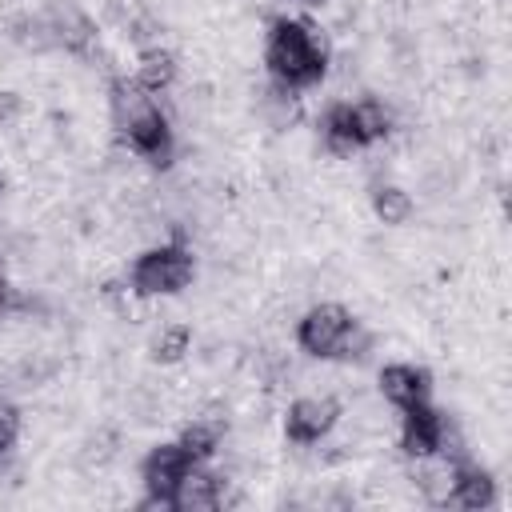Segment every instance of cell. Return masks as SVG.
<instances>
[{
  "label": "cell",
  "instance_id": "1",
  "mask_svg": "<svg viewBox=\"0 0 512 512\" xmlns=\"http://www.w3.org/2000/svg\"><path fill=\"white\" fill-rule=\"evenodd\" d=\"M264 64L276 84L308 88V84H320V76L328 72V52L308 24L276 20L264 40Z\"/></svg>",
  "mask_w": 512,
  "mask_h": 512
},
{
  "label": "cell",
  "instance_id": "2",
  "mask_svg": "<svg viewBox=\"0 0 512 512\" xmlns=\"http://www.w3.org/2000/svg\"><path fill=\"white\" fill-rule=\"evenodd\" d=\"M364 332L356 328L352 312L344 304H316L296 320V344L316 356V360H332V356H352L360 348Z\"/></svg>",
  "mask_w": 512,
  "mask_h": 512
},
{
  "label": "cell",
  "instance_id": "3",
  "mask_svg": "<svg viewBox=\"0 0 512 512\" xmlns=\"http://www.w3.org/2000/svg\"><path fill=\"white\" fill-rule=\"evenodd\" d=\"M192 276H196V260L184 240L152 244L132 264V292L136 296H172V292H184L192 284Z\"/></svg>",
  "mask_w": 512,
  "mask_h": 512
},
{
  "label": "cell",
  "instance_id": "4",
  "mask_svg": "<svg viewBox=\"0 0 512 512\" xmlns=\"http://www.w3.org/2000/svg\"><path fill=\"white\" fill-rule=\"evenodd\" d=\"M108 112H112V124L124 132V140H132V136H140V132H148V128H156V124L168 120L160 112V104H156V92L140 88L136 80H116L112 84Z\"/></svg>",
  "mask_w": 512,
  "mask_h": 512
},
{
  "label": "cell",
  "instance_id": "5",
  "mask_svg": "<svg viewBox=\"0 0 512 512\" xmlns=\"http://www.w3.org/2000/svg\"><path fill=\"white\" fill-rule=\"evenodd\" d=\"M340 424V408L332 396H300L288 404L284 412V432L292 444H320L324 436H332V428Z\"/></svg>",
  "mask_w": 512,
  "mask_h": 512
},
{
  "label": "cell",
  "instance_id": "6",
  "mask_svg": "<svg viewBox=\"0 0 512 512\" xmlns=\"http://www.w3.org/2000/svg\"><path fill=\"white\" fill-rule=\"evenodd\" d=\"M40 16H44V24H48V32H52L56 48L84 56V52L96 44V24H92V20H88L72 0H52Z\"/></svg>",
  "mask_w": 512,
  "mask_h": 512
},
{
  "label": "cell",
  "instance_id": "7",
  "mask_svg": "<svg viewBox=\"0 0 512 512\" xmlns=\"http://www.w3.org/2000/svg\"><path fill=\"white\" fill-rule=\"evenodd\" d=\"M188 464H192V460L184 456L180 444H156V448L144 456V464H140V484H144L148 492L172 500V488H176V480L188 472Z\"/></svg>",
  "mask_w": 512,
  "mask_h": 512
},
{
  "label": "cell",
  "instance_id": "8",
  "mask_svg": "<svg viewBox=\"0 0 512 512\" xmlns=\"http://www.w3.org/2000/svg\"><path fill=\"white\" fill-rule=\"evenodd\" d=\"M456 476H460V464L448 460V456H440V452L416 456V464H412V484H416V492L428 504H452Z\"/></svg>",
  "mask_w": 512,
  "mask_h": 512
},
{
  "label": "cell",
  "instance_id": "9",
  "mask_svg": "<svg viewBox=\"0 0 512 512\" xmlns=\"http://www.w3.org/2000/svg\"><path fill=\"white\" fill-rule=\"evenodd\" d=\"M428 392H432L428 372L416 368V364H388V368L380 372V396H384L392 408H400V412L424 404Z\"/></svg>",
  "mask_w": 512,
  "mask_h": 512
},
{
  "label": "cell",
  "instance_id": "10",
  "mask_svg": "<svg viewBox=\"0 0 512 512\" xmlns=\"http://www.w3.org/2000/svg\"><path fill=\"white\" fill-rule=\"evenodd\" d=\"M172 508L176 512H212V508H220V476L200 468V464H188V472L172 488Z\"/></svg>",
  "mask_w": 512,
  "mask_h": 512
},
{
  "label": "cell",
  "instance_id": "11",
  "mask_svg": "<svg viewBox=\"0 0 512 512\" xmlns=\"http://www.w3.org/2000/svg\"><path fill=\"white\" fill-rule=\"evenodd\" d=\"M436 432H440V412L424 404L416 408H404V420H400V448L404 456H432L436 452Z\"/></svg>",
  "mask_w": 512,
  "mask_h": 512
},
{
  "label": "cell",
  "instance_id": "12",
  "mask_svg": "<svg viewBox=\"0 0 512 512\" xmlns=\"http://www.w3.org/2000/svg\"><path fill=\"white\" fill-rule=\"evenodd\" d=\"M320 136H324L328 156H336V160H352L356 152H364L356 120H352V104H332L320 120Z\"/></svg>",
  "mask_w": 512,
  "mask_h": 512
},
{
  "label": "cell",
  "instance_id": "13",
  "mask_svg": "<svg viewBox=\"0 0 512 512\" xmlns=\"http://www.w3.org/2000/svg\"><path fill=\"white\" fill-rule=\"evenodd\" d=\"M492 504H496V480H492L480 464H460L456 492H452V508L480 512V508H492Z\"/></svg>",
  "mask_w": 512,
  "mask_h": 512
},
{
  "label": "cell",
  "instance_id": "14",
  "mask_svg": "<svg viewBox=\"0 0 512 512\" xmlns=\"http://www.w3.org/2000/svg\"><path fill=\"white\" fill-rule=\"evenodd\" d=\"M136 84L148 92H168L176 84V56L164 48H148L136 60Z\"/></svg>",
  "mask_w": 512,
  "mask_h": 512
},
{
  "label": "cell",
  "instance_id": "15",
  "mask_svg": "<svg viewBox=\"0 0 512 512\" xmlns=\"http://www.w3.org/2000/svg\"><path fill=\"white\" fill-rule=\"evenodd\" d=\"M372 212H376L380 224L400 228V224L412 220L416 204H412V196H408L400 184H376V188H372Z\"/></svg>",
  "mask_w": 512,
  "mask_h": 512
},
{
  "label": "cell",
  "instance_id": "16",
  "mask_svg": "<svg viewBox=\"0 0 512 512\" xmlns=\"http://www.w3.org/2000/svg\"><path fill=\"white\" fill-rule=\"evenodd\" d=\"M352 120H356V132H360V144H376L392 132V112L380 104V100H360L352 104Z\"/></svg>",
  "mask_w": 512,
  "mask_h": 512
},
{
  "label": "cell",
  "instance_id": "17",
  "mask_svg": "<svg viewBox=\"0 0 512 512\" xmlns=\"http://www.w3.org/2000/svg\"><path fill=\"white\" fill-rule=\"evenodd\" d=\"M188 352H192V332H188V324H164V328L152 336V360H160V364H180Z\"/></svg>",
  "mask_w": 512,
  "mask_h": 512
},
{
  "label": "cell",
  "instance_id": "18",
  "mask_svg": "<svg viewBox=\"0 0 512 512\" xmlns=\"http://www.w3.org/2000/svg\"><path fill=\"white\" fill-rule=\"evenodd\" d=\"M20 440V412L8 404V400H0V452L8 456V448Z\"/></svg>",
  "mask_w": 512,
  "mask_h": 512
},
{
  "label": "cell",
  "instance_id": "19",
  "mask_svg": "<svg viewBox=\"0 0 512 512\" xmlns=\"http://www.w3.org/2000/svg\"><path fill=\"white\" fill-rule=\"evenodd\" d=\"M20 120V96L16 92H0V132H8Z\"/></svg>",
  "mask_w": 512,
  "mask_h": 512
},
{
  "label": "cell",
  "instance_id": "20",
  "mask_svg": "<svg viewBox=\"0 0 512 512\" xmlns=\"http://www.w3.org/2000/svg\"><path fill=\"white\" fill-rule=\"evenodd\" d=\"M16 296H20V292H16V288H12V284L0 276V320H4V316H12V308H16Z\"/></svg>",
  "mask_w": 512,
  "mask_h": 512
},
{
  "label": "cell",
  "instance_id": "21",
  "mask_svg": "<svg viewBox=\"0 0 512 512\" xmlns=\"http://www.w3.org/2000/svg\"><path fill=\"white\" fill-rule=\"evenodd\" d=\"M296 4H320V0H296Z\"/></svg>",
  "mask_w": 512,
  "mask_h": 512
},
{
  "label": "cell",
  "instance_id": "22",
  "mask_svg": "<svg viewBox=\"0 0 512 512\" xmlns=\"http://www.w3.org/2000/svg\"><path fill=\"white\" fill-rule=\"evenodd\" d=\"M0 464H4V452H0Z\"/></svg>",
  "mask_w": 512,
  "mask_h": 512
}]
</instances>
